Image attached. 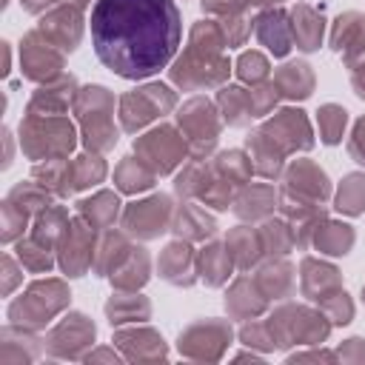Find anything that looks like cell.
<instances>
[{"label":"cell","instance_id":"cell-24","mask_svg":"<svg viewBox=\"0 0 365 365\" xmlns=\"http://www.w3.org/2000/svg\"><path fill=\"white\" fill-rule=\"evenodd\" d=\"M68 211L63 208V205H48V208H43L40 214H37V220H34V240L37 242H43V245H48V248H54V245H60V240H63V234H66V228H68Z\"/></svg>","mask_w":365,"mask_h":365},{"label":"cell","instance_id":"cell-10","mask_svg":"<svg viewBox=\"0 0 365 365\" xmlns=\"http://www.w3.org/2000/svg\"><path fill=\"white\" fill-rule=\"evenodd\" d=\"M171 220H174V208H171V200L165 194H154L148 200L131 202L123 211V228L140 240L160 237L163 231H168Z\"/></svg>","mask_w":365,"mask_h":365},{"label":"cell","instance_id":"cell-19","mask_svg":"<svg viewBox=\"0 0 365 365\" xmlns=\"http://www.w3.org/2000/svg\"><path fill=\"white\" fill-rule=\"evenodd\" d=\"M302 291L317 299L325 302L328 297H334L339 291V271L334 265L317 262V259H305L302 262Z\"/></svg>","mask_w":365,"mask_h":365},{"label":"cell","instance_id":"cell-31","mask_svg":"<svg viewBox=\"0 0 365 365\" xmlns=\"http://www.w3.org/2000/svg\"><path fill=\"white\" fill-rule=\"evenodd\" d=\"M51 191L43 185V182H37L34 177L31 180H20L11 191H9V200L14 202V205H20L23 211H29V214H40L43 208H48L51 205Z\"/></svg>","mask_w":365,"mask_h":365},{"label":"cell","instance_id":"cell-13","mask_svg":"<svg viewBox=\"0 0 365 365\" xmlns=\"http://www.w3.org/2000/svg\"><path fill=\"white\" fill-rule=\"evenodd\" d=\"M37 31L54 48H60L63 54L66 51H74L77 43H80V34H83V9L66 0V6H57V9H51L48 14L40 17Z\"/></svg>","mask_w":365,"mask_h":365},{"label":"cell","instance_id":"cell-49","mask_svg":"<svg viewBox=\"0 0 365 365\" xmlns=\"http://www.w3.org/2000/svg\"><path fill=\"white\" fill-rule=\"evenodd\" d=\"M68 3H74V6H80V9H83V6H88V0H68Z\"/></svg>","mask_w":365,"mask_h":365},{"label":"cell","instance_id":"cell-1","mask_svg":"<svg viewBox=\"0 0 365 365\" xmlns=\"http://www.w3.org/2000/svg\"><path fill=\"white\" fill-rule=\"evenodd\" d=\"M88 26L97 60L125 80L160 74L182 40L174 0H94Z\"/></svg>","mask_w":365,"mask_h":365},{"label":"cell","instance_id":"cell-41","mask_svg":"<svg viewBox=\"0 0 365 365\" xmlns=\"http://www.w3.org/2000/svg\"><path fill=\"white\" fill-rule=\"evenodd\" d=\"M345 123H348V111L342 106H322L319 108V134H322V143L325 145H336L342 140V131H345Z\"/></svg>","mask_w":365,"mask_h":365},{"label":"cell","instance_id":"cell-47","mask_svg":"<svg viewBox=\"0 0 365 365\" xmlns=\"http://www.w3.org/2000/svg\"><path fill=\"white\" fill-rule=\"evenodd\" d=\"M54 0H20V6L26 9V11H31V14H37V11H43L46 6H51Z\"/></svg>","mask_w":365,"mask_h":365},{"label":"cell","instance_id":"cell-2","mask_svg":"<svg viewBox=\"0 0 365 365\" xmlns=\"http://www.w3.org/2000/svg\"><path fill=\"white\" fill-rule=\"evenodd\" d=\"M74 125L63 114H31L20 120V148L31 160H66L74 148Z\"/></svg>","mask_w":365,"mask_h":365},{"label":"cell","instance_id":"cell-48","mask_svg":"<svg viewBox=\"0 0 365 365\" xmlns=\"http://www.w3.org/2000/svg\"><path fill=\"white\" fill-rule=\"evenodd\" d=\"M245 3H251V6H279L282 0H245Z\"/></svg>","mask_w":365,"mask_h":365},{"label":"cell","instance_id":"cell-34","mask_svg":"<svg viewBox=\"0 0 365 365\" xmlns=\"http://www.w3.org/2000/svg\"><path fill=\"white\" fill-rule=\"evenodd\" d=\"M106 314H108V322L111 325H120V322H140V317L145 319L148 317V302L143 297H134V294H117L106 302Z\"/></svg>","mask_w":365,"mask_h":365},{"label":"cell","instance_id":"cell-8","mask_svg":"<svg viewBox=\"0 0 365 365\" xmlns=\"http://www.w3.org/2000/svg\"><path fill=\"white\" fill-rule=\"evenodd\" d=\"M328 334V325L322 322L319 314H311L308 308H282L277 314V319L271 317V339L274 345H311V342H322Z\"/></svg>","mask_w":365,"mask_h":365},{"label":"cell","instance_id":"cell-21","mask_svg":"<svg viewBox=\"0 0 365 365\" xmlns=\"http://www.w3.org/2000/svg\"><path fill=\"white\" fill-rule=\"evenodd\" d=\"M271 83L277 86V91H279L282 97L302 100V97H308V94L314 91V71H311L308 63H302V60H291V63H285V66L274 74Z\"/></svg>","mask_w":365,"mask_h":365},{"label":"cell","instance_id":"cell-26","mask_svg":"<svg viewBox=\"0 0 365 365\" xmlns=\"http://www.w3.org/2000/svg\"><path fill=\"white\" fill-rule=\"evenodd\" d=\"M117 211H120V200H117V194H111V191H100V194H94V197L77 202V214H80L83 220H88L94 228L111 225L114 217H117Z\"/></svg>","mask_w":365,"mask_h":365},{"label":"cell","instance_id":"cell-7","mask_svg":"<svg viewBox=\"0 0 365 365\" xmlns=\"http://www.w3.org/2000/svg\"><path fill=\"white\" fill-rule=\"evenodd\" d=\"M188 143L171 128V125H160L148 134H143L140 140H134V151L143 157V163L154 171V174H168L174 171L182 157L188 154ZM137 157V160H140Z\"/></svg>","mask_w":365,"mask_h":365},{"label":"cell","instance_id":"cell-22","mask_svg":"<svg viewBox=\"0 0 365 365\" xmlns=\"http://www.w3.org/2000/svg\"><path fill=\"white\" fill-rule=\"evenodd\" d=\"M231 268H234V259H231L228 245L211 242L197 257V271H200V279L205 285H222L231 277Z\"/></svg>","mask_w":365,"mask_h":365},{"label":"cell","instance_id":"cell-30","mask_svg":"<svg viewBox=\"0 0 365 365\" xmlns=\"http://www.w3.org/2000/svg\"><path fill=\"white\" fill-rule=\"evenodd\" d=\"M154 180H157V174H154L143 160L137 163L134 157H125V160L117 165V171H114V182H117L123 191H128V194H137V191L151 188Z\"/></svg>","mask_w":365,"mask_h":365},{"label":"cell","instance_id":"cell-11","mask_svg":"<svg viewBox=\"0 0 365 365\" xmlns=\"http://www.w3.org/2000/svg\"><path fill=\"white\" fill-rule=\"evenodd\" d=\"M60 268L68 277H83L94 262V225L80 214L68 222L60 240Z\"/></svg>","mask_w":365,"mask_h":365},{"label":"cell","instance_id":"cell-42","mask_svg":"<svg viewBox=\"0 0 365 365\" xmlns=\"http://www.w3.org/2000/svg\"><path fill=\"white\" fill-rule=\"evenodd\" d=\"M268 60L259 54V51H245L240 60H237V74L242 83H251V86H259L268 80Z\"/></svg>","mask_w":365,"mask_h":365},{"label":"cell","instance_id":"cell-20","mask_svg":"<svg viewBox=\"0 0 365 365\" xmlns=\"http://www.w3.org/2000/svg\"><path fill=\"white\" fill-rule=\"evenodd\" d=\"M128 254H131L128 240H125L120 231H108V234H103V240L94 245L91 271H94L97 277H111V274L123 265V259H125Z\"/></svg>","mask_w":365,"mask_h":365},{"label":"cell","instance_id":"cell-36","mask_svg":"<svg viewBox=\"0 0 365 365\" xmlns=\"http://www.w3.org/2000/svg\"><path fill=\"white\" fill-rule=\"evenodd\" d=\"M259 240H262V251L265 254H274V257H282V254H288L294 245H297V231L288 225V222H274V220H268L265 225H262V231H259Z\"/></svg>","mask_w":365,"mask_h":365},{"label":"cell","instance_id":"cell-6","mask_svg":"<svg viewBox=\"0 0 365 365\" xmlns=\"http://www.w3.org/2000/svg\"><path fill=\"white\" fill-rule=\"evenodd\" d=\"M177 103L174 91L165 86V83H148L131 94H123L120 97V120H123V128L125 131H137L143 128L145 123H151L154 117L171 111Z\"/></svg>","mask_w":365,"mask_h":365},{"label":"cell","instance_id":"cell-3","mask_svg":"<svg viewBox=\"0 0 365 365\" xmlns=\"http://www.w3.org/2000/svg\"><path fill=\"white\" fill-rule=\"evenodd\" d=\"M74 108L83 120V140L91 151H106L117 143V128L111 123V108L114 100L108 94V88L103 86H88L77 91Z\"/></svg>","mask_w":365,"mask_h":365},{"label":"cell","instance_id":"cell-12","mask_svg":"<svg viewBox=\"0 0 365 365\" xmlns=\"http://www.w3.org/2000/svg\"><path fill=\"white\" fill-rule=\"evenodd\" d=\"M60 68H63V51L54 48L37 29L29 31L20 43V71H23V77L43 83V80L57 77Z\"/></svg>","mask_w":365,"mask_h":365},{"label":"cell","instance_id":"cell-29","mask_svg":"<svg viewBox=\"0 0 365 365\" xmlns=\"http://www.w3.org/2000/svg\"><path fill=\"white\" fill-rule=\"evenodd\" d=\"M274 191L271 185H248L240 197H237V214L242 220H259V217H268L274 211Z\"/></svg>","mask_w":365,"mask_h":365},{"label":"cell","instance_id":"cell-45","mask_svg":"<svg viewBox=\"0 0 365 365\" xmlns=\"http://www.w3.org/2000/svg\"><path fill=\"white\" fill-rule=\"evenodd\" d=\"M3 274H6V285H3V291L6 294H11V288H14V282H17V265H14V257L11 254H6L3 257Z\"/></svg>","mask_w":365,"mask_h":365},{"label":"cell","instance_id":"cell-40","mask_svg":"<svg viewBox=\"0 0 365 365\" xmlns=\"http://www.w3.org/2000/svg\"><path fill=\"white\" fill-rule=\"evenodd\" d=\"M336 208L342 214H359L365 208V174H348L336 191Z\"/></svg>","mask_w":365,"mask_h":365},{"label":"cell","instance_id":"cell-33","mask_svg":"<svg viewBox=\"0 0 365 365\" xmlns=\"http://www.w3.org/2000/svg\"><path fill=\"white\" fill-rule=\"evenodd\" d=\"M225 245H228V251H231V259H234L242 271H245V268H251V265L257 262V257H254V254H248V248H254V251H259V254H262V240H259V234H257V231H251V228H245V225H237V228L228 234Z\"/></svg>","mask_w":365,"mask_h":365},{"label":"cell","instance_id":"cell-18","mask_svg":"<svg viewBox=\"0 0 365 365\" xmlns=\"http://www.w3.org/2000/svg\"><path fill=\"white\" fill-rule=\"evenodd\" d=\"M160 277L174 282V285H191L194 282V271H197V257L194 251L180 240L165 245V251L160 254Z\"/></svg>","mask_w":365,"mask_h":365},{"label":"cell","instance_id":"cell-46","mask_svg":"<svg viewBox=\"0 0 365 365\" xmlns=\"http://www.w3.org/2000/svg\"><path fill=\"white\" fill-rule=\"evenodd\" d=\"M351 83H354V88H356V94L365 100V68H356L354 74H351Z\"/></svg>","mask_w":365,"mask_h":365},{"label":"cell","instance_id":"cell-15","mask_svg":"<svg viewBox=\"0 0 365 365\" xmlns=\"http://www.w3.org/2000/svg\"><path fill=\"white\" fill-rule=\"evenodd\" d=\"M285 194H288V197H297V200L305 197L308 202H322V200H328L331 185H328V177H325L322 168H317V165L308 163V160H297V163L288 168Z\"/></svg>","mask_w":365,"mask_h":365},{"label":"cell","instance_id":"cell-28","mask_svg":"<svg viewBox=\"0 0 365 365\" xmlns=\"http://www.w3.org/2000/svg\"><path fill=\"white\" fill-rule=\"evenodd\" d=\"M148 279V254L145 248H131V254L123 259V265L111 274V282L123 291H134L137 285H143Z\"/></svg>","mask_w":365,"mask_h":365},{"label":"cell","instance_id":"cell-37","mask_svg":"<svg viewBox=\"0 0 365 365\" xmlns=\"http://www.w3.org/2000/svg\"><path fill=\"white\" fill-rule=\"evenodd\" d=\"M68 171H71V185L77 191V188L97 185L106 177V163L97 154H80V157L68 160Z\"/></svg>","mask_w":365,"mask_h":365},{"label":"cell","instance_id":"cell-16","mask_svg":"<svg viewBox=\"0 0 365 365\" xmlns=\"http://www.w3.org/2000/svg\"><path fill=\"white\" fill-rule=\"evenodd\" d=\"M77 80L71 74H57L51 80H46V86H40L31 100H29V108L31 114H66L68 103L77 100Z\"/></svg>","mask_w":365,"mask_h":365},{"label":"cell","instance_id":"cell-38","mask_svg":"<svg viewBox=\"0 0 365 365\" xmlns=\"http://www.w3.org/2000/svg\"><path fill=\"white\" fill-rule=\"evenodd\" d=\"M214 171L222 180H228L231 185H245L251 171H254V165H251V160H245L242 151H222V154H217Z\"/></svg>","mask_w":365,"mask_h":365},{"label":"cell","instance_id":"cell-25","mask_svg":"<svg viewBox=\"0 0 365 365\" xmlns=\"http://www.w3.org/2000/svg\"><path fill=\"white\" fill-rule=\"evenodd\" d=\"M322 23H325V20L317 17L314 9L297 6V9H294V23H291L297 48H302V51H317L319 43H322Z\"/></svg>","mask_w":365,"mask_h":365},{"label":"cell","instance_id":"cell-17","mask_svg":"<svg viewBox=\"0 0 365 365\" xmlns=\"http://www.w3.org/2000/svg\"><path fill=\"white\" fill-rule=\"evenodd\" d=\"M254 34L262 46H268L274 51V57H285L291 43H294V29L285 17V11H262L254 20Z\"/></svg>","mask_w":365,"mask_h":365},{"label":"cell","instance_id":"cell-50","mask_svg":"<svg viewBox=\"0 0 365 365\" xmlns=\"http://www.w3.org/2000/svg\"><path fill=\"white\" fill-rule=\"evenodd\" d=\"M362 294H365V288H362Z\"/></svg>","mask_w":365,"mask_h":365},{"label":"cell","instance_id":"cell-27","mask_svg":"<svg viewBox=\"0 0 365 365\" xmlns=\"http://www.w3.org/2000/svg\"><path fill=\"white\" fill-rule=\"evenodd\" d=\"M314 245L322 254H348V248L354 245V231L345 222H322L314 228Z\"/></svg>","mask_w":365,"mask_h":365},{"label":"cell","instance_id":"cell-5","mask_svg":"<svg viewBox=\"0 0 365 365\" xmlns=\"http://www.w3.org/2000/svg\"><path fill=\"white\" fill-rule=\"evenodd\" d=\"M225 77H228V60L222 54L200 51V48H191V46L171 66V80L185 91H200V88H208V86H220Z\"/></svg>","mask_w":365,"mask_h":365},{"label":"cell","instance_id":"cell-39","mask_svg":"<svg viewBox=\"0 0 365 365\" xmlns=\"http://www.w3.org/2000/svg\"><path fill=\"white\" fill-rule=\"evenodd\" d=\"M365 37V20H362V14H356V11H348V14H342L339 20H336V26H334V34H331V46L336 48V51H348L354 43H359Z\"/></svg>","mask_w":365,"mask_h":365},{"label":"cell","instance_id":"cell-32","mask_svg":"<svg viewBox=\"0 0 365 365\" xmlns=\"http://www.w3.org/2000/svg\"><path fill=\"white\" fill-rule=\"evenodd\" d=\"M217 103H220V108H222L225 123H231V125H245V123L254 117V111H251V97H248V91H242V88H234V86L220 88Z\"/></svg>","mask_w":365,"mask_h":365},{"label":"cell","instance_id":"cell-35","mask_svg":"<svg viewBox=\"0 0 365 365\" xmlns=\"http://www.w3.org/2000/svg\"><path fill=\"white\" fill-rule=\"evenodd\" d=\"M14 254H17L20 265H23L26 271H31V274L51 271V265H54L51 248H48V245H43V242H37L34 237H29V240H23V237H20V240H17Z\"/></svg>","mask_w":365,"mask_h":365},{"label":"cell","instance_id":"cell-4","mask_svg":"<svg viewBox=\"0 0 365 365\" xmlns=\"http://www.w3.org/2000/svg\"><path fill=\"white\" fill-rule=\"evenodd\" d=\"M66 299H68V294H66L63 282H57V279L34 282L20 299H14L9 305V319L23 328H40V325L51 322V317L66 305Z\"/></svg>","mask_w":365,"mask_h":365},{"label":"cell","instance_id":"cell-23","mask_svg":"<svg viewBox=\"0 0 365 365\" xmlns=\"http://www.w3.org/2000/svg\"><path fill=\"white\" fill-rule=\"evenodd\" d=\"M171 225H174V231H177L180 237H185V240H205V237H211L214 228H217L214 220H211L202 208H197L194 202H182V205L177 208Z\"/></svg>","mask_w":365,"mask_h":365},{"label":"cell","instance_id":"cell-43","mask_svg":"<svg viewBox=\"0 0 365 365\" xmlns=\"http://www.w3.org/2000/svg\"><path fill=\"white\" fill-rule=\"evenodd\" d=\"M29 225V211H23L20 205H14L9 197L3 202V242H14L17 237H23Z\"/></svg>","mask_w":365,"mask_h":365},{"label":"cell","instance_id":"cell-14","mask_svg":"<svg viewBox=\"0 0 365 365\" xmlns=\"http://www.w3.org/2000/svg\"><path fill=\"white\" fill-rule=\"evenodd\" d=\"M268 137L288 154V151H308L314 145V137H311V125L305 120V111L299 108H282L277 111L265 125Z\"/></svg>","mask_w":365,"mask_h":365},{"label":"cell","instance_id":"cell-9","mask_svg":"<svg viewBox=\"0 0 365 365\" xmlns=\"http://www.w3.org/2000/svg\"><path fill=\"white\" fill-rule=\"evenodd\" d=\"M177 123L191 137V154H194L191 160H205L202 151H208L220 134V120H217L214 106L205 97H191L177 111Z\"/></svg>","mask_w":365,"mask_h":365},{"label":"cell","instance_id":"cell-44","mask_svg":"<svg viewBox=\"0 0 365 365\" xmlns=\"http://www.w3.org/2000/svg\"><path fill=\"white\" fill-rule=\"evenodd\" d=\"M348 151L354 154V160H356V163H362V165H365V117L356 123L354 137H351V143H348Z\"/></svg>","mask_w":365,"mask_h":365}]
</instances>
